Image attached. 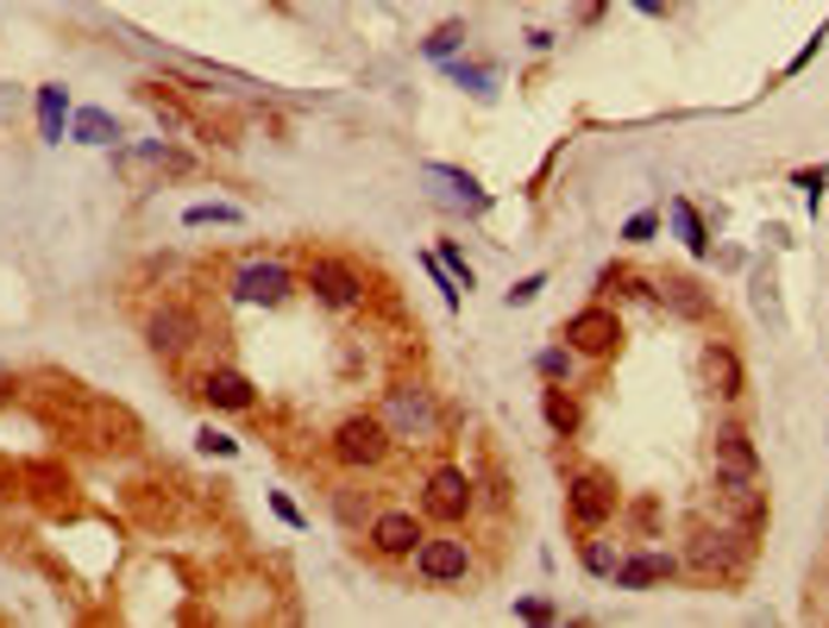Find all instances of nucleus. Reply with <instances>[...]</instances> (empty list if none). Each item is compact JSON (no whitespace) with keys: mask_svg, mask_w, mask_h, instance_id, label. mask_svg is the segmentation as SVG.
Here are the masks:
<instances>
[{"mask_svg":"<svg viewBox=\"0 0 829 628\" xmlns=\"http://www.w3.org/2000/svg\"><path fill=\"white\" fill-rule=\"evenodd\" d=\"M440 264H447V271H452V283H459V289H472V283H477V276H472V264H465V251L452 246V239H447V246H440Z\"/></svg>","mask_w":829,"mask_h":628,"instance_id":"obj_27","label":"nucleus"},{"mask_svg":"<svg viewBox=\"0 0 829 628\" xmlns=\"http://www.w3.org/2000/svg\"><path fill=\"white\" fill-rule=\"evenodd\" d=\"M472 572V547L465 541H452V534H422V547H415V578L422 584H459V578Z\"/></svg>","mask_w":829,"mask_h":628,"instance_id":"obj_7","label":"nucleus"},{"mask_svg":"<svg viewBox=\"0 0 829 628\" xmlns=\"http://www.w3.org/2000/svg\"><path fill=\"white\" fill-rule=\"evenodd\" d=\"M201 396L214 402V408H251L258 402V390H251L246 371H233V365H214V371L201 377Z\"/></svg>","mask_w":829,"mask_h":628,"instance_id":"obj_15","label":"nucleus"},{"mask_svg":"<svg viewBox=\"0 0 829 628\" xmlns=\"http://www.w3.org/2000/svg\"><path fill=\"white\" fill-rule=\"evenodd\" d=\"M383 422H390V434H402V440H434V434H440L434 390H422V383H396L390 402H383Z\"/></svg>","mask_w":829,"mask_h":628,"instance_id":"obj_6","label":"nucleus"},{"mask_svg":"<svg viewBox=\"0 0 829 628\" xmlns=\"http://www.w3.org/2000/svg\"><path fill=\"white\" fill-rule=\"evenodd\" d=\"M271 509H276V516H283V522H289V528H301V509H296V502H289V497H283V490H276V497H271Z\"/></svg>","mask_w":829,"mask_h":628,"instance_id":"obj_36","label":"nucleus"},{"mask_svg":"<svg viewBox=\"0 0 829 628\" xmlns=\"http://www.w3.org/2000/svg\"><path fill=\"white\" fill-rule=\"evenodd\" d=\"M13 396H20V377H13V371H0V408H7Z\"/></svg>","mask_w":829,"mask_h":628,"instance_id":"obj_37","label":"nucleus"},{"mask_svg":"<svg viewBox=\"0 0 829 628\" xmlns=\"http://www.w3.org/2000/svg\"><path fill=\"white\" fill-rule=\"evenodd\" d=\"M603 289H616V296H635V289H641V276L628 271V264H609V271H603Z\"/></svg>","mask_w":829,"mask_h":628,"instance_id":"obj_29","label":"nucleus"},{"mask_svg":"<svg viewBox=\"0 0 829 628\" xmlns=\"http://www.w3.org/2000/svg\"><path fill=\"white\" fill-rule=\"evenodd\" d=\"M653 226H660L653 214H635V221L623 226V239H628V246H648V239H653Z\"/></svg>","mask_w":829,"mask_h":628,"instance_id":"obj_33","label":"nucleus"},{"mask_svg":"<svg viewBox=\"0 0 829 628\" xmlns=\"http://www.w3.org/2000/svg\"><path fill=\"white\" fill-rule=\"evenodd\" d=\"M678 559L673 553H628V559H616V591H648V584H660V578H673Z\"/></svg>","mask_w":829,"mask_h":628,"instance_id":"obj_14","label":"nucleus"},{"mask_svg":"<svg viewBox=\"0 0 829 628\" xmlns=\"http://www.w3.org/2000/svg\"><path fill=\"white\" fill-rule=\"evenodd\" d=\"M70 139L75 145H120V120L107 107H75L70 114Z\"/></svg>","mask_w":829,"mask_h":628,"instance_id":"obj_19","label":"nucleus"},{"mask_svg":"<svg viewBox=\"0 0 829 628\" xmlns=\"http://www.w3.org/2000/svg\"><path fill=\"white\" fill-rule=\"evenodd\" d=\"M308 289H315L327 308H358V296H365V276L352 271L346 258H315V264H308Z\"/></svg>","mask_w":829,"mask_h":628,"instance_id":"obj_10","label":"nucleus"},{"mask_svg":"<svg viewBox=\"0 0 829 628\" xmlns=\"http://www.w3.org/2000/svg\"><path fill=\"white\" fill-rule=\"evenodd\" d=\"M516 616H522V623H553V603L547 597H522L516 603Z\"/></svg>","mask_w":829,"mask_h":628,"instance_id":"obj_34","label":"nucleus"},{"mask_svg":"<svg viewBox=\"0 0 829 628\" xmlns=\"http://www.w3.org/2000/svg\"><path fill=\"white\" fill-rule=\"evenodd\" d=\"M390 422L383 415H346V422L333 427V459L340 465H383V452H390Z\"/></svg>","mask_w":829,"mask_h":628,"instance_id":"obj_5","label":"nucleus"},{"mask_svg":"<svg viewBox=\"0 0 829 628\" xmlns=\"http://www.w3.org/2000/svg\"><path fill=\"white\" fill-rule=\"evenodd\" d=\"M189 170V157L170 151L164 139H151V145H114V176H120L126 189H157L164 176H182Z\"/></svg>","mask_w":829,"mask_h":628,"instance_id":"obj_3","label":"nucleus"},{"mask_svg":"<svg viewBox=\"0 0 829 628\" xmlns=\"http://www.w3.org/2000/svg\"><path fill=\"white\" fill-rule=\"evenodd\" d=\"M616 502H623V490H616L609 472H578L572 484H566V528H572V534H597V528L616 516Z\"/></svg>","mask_w":829,"mask_h":628,"instance_id":"obj_2","label":"nucleus"},{"mask_svg":"<svg viewBox=\"0 0 829 628\" xmlns=\"http://www.w3.org/2000/svg\"><path fill=\"white\" fill-rule=\"evenodd\" d=\"M151 346L157 352H182V346H196V315H189V308H157V315H151Z\"/></svg>","mask_w":829,"mask_h":628,"instance_id":"obj_17","label":"nucleus"},{"mask_svg":"<svg viewBox=\"0 0 829 628\" xmlns=\"http://www.w3.org/2000/svg\"><path fill=\"white\" fill-rule=\"evenodd\" d=\"M371 547L383 559H408V553L422 547V522L408 509H383V516H371Z\"/></svg>","mask_w":829,"mask_h":628,"instance_id":"obj_12","label":"nucleus"},{"mask_svg":"<svg viewBox=\"0 0 829 628\" xmlns=\"http://www.w3.org/2000/svg\"><path fill=\"white\" fill-rule=\"evenodd\" d=\"M584 572L609 578V572H616V547H609V541H591V534H584Z\"/></svg>","mask_w":829,"mask_h":628,"instance_id":"obj_25","label":"nucleus"},{"mask_svg":"<svg viewBox=\"0 0 829 628\" xmlns=\"http://www.w3.org/2000/svg\"><path fill=\"white\" fill-rule=\"evenodd\" d=\"M666 208H673V226H678V239H685V251H691V258H703V251H710V233H703L698 208H691L685 195H673Z\"/></svg>","mask_w":829,"mask_h":628,"instance_id":"obj_22","label":"nucleus"},{"mask_svg":"<svg viewBox=\"0 0 829 628\" xmlns=\"http://www.w3.org/2000/svg\"><path fill=\"white\" fill-rule=\"evenodd\" d=\"M459 38H465V25L452 20V25H440V32H434V38H427V57H452V50H459Z\"/></svg>","mask_w":829,"mask_h":628,"instance_id":"obj_28","label":"nucleus"},{"mask_svg":"<svg viewBox=\"0 0 829 628\" xmlns=\"http://www.w3.org/2000/svg\"><path fill=\"white\" fill-rule=\"evenodd\" d=\"M541 289H547V276H522V283L509 289V308H528V301L541 296Z\"/></svg>","mask_w":829,"mask_h":628,"instance_id":"obj_32","label":"nucleus"},{"mask_svg":"<svg viewBox=\"0 0 829 628\" xmlns=\"http://www.w3.org/2000/svg\"><path fill=\"white\" fill-rule=\"evenodd\" d=\"M541 415H547V427L559 434V440H572V434H578V402L566 396L559 383H547V390H541Z\"/></svg>","mask_w":829,"mask_h":628,"instance_id":"obj_21","label":"nucleus"},{"mask_svg":"<svg viewBox=\"0 0 829 628\" xmlns=\"http://www.w3.org/2000/svg\"><path fill=\"white\" fill-rule=\"evenodd\" d=\"M566 371H572V352H559V346L541 352V377H547V383H559Z\"/></svg>","mask_w":829,"mask_h":628,"instance_id":"obj_31","label":"nucleus"},{"mask_svg":"<svg viewBox=\"0 0 829 628\" xmlns=\"http://www.w3.org/2000/svg\"><path fill=\"white\" fill-rule=\"evenodd\" d=\"M182 226H239V208H233V201H196V208L182 214Z\"/></svg>","mask_w":829,"mask_h":628,"instance_id":"obj_24","label":"nucleus"},{"mask_svg":"<svg viewBox=\"0 0 829 628\" xmlns=\"http://www.w3.org/2000/svg\"><path fill=\"white\" fill-rule=\"evenodd\" d=\"M748 534L729 522H698L691 528V547H685V566L698 578H735L742 566H748Z\"/></svg>","mask_w":829,"mask_h":628,"instance_id":"obj_1","label":"nucleus"},{"mask_svg":"<svg viewBox=\"0 0 829 628\" xmlns=\"http://www.w3.org/2000/svg\"><path fill=\"white\" fill-rule=\"evenodd\" d=\"M63 126H70V95H63V82H45L38 88V132H45V145H63Z\"/></svg>","mask_w":829,"mask_h":628,"instance_id":"obj_20","label":"nucleus"},{"mask_svg":"<svg viewBox=\"0 0 829 628\" xmlns=\"http://www.w3.org/2000/svg\"><path fill=\"white\" fill-rule=\"evenodd\" d=\"M653 296L666 301L673 315H685V321H703V315H710V296H703L691 276H660V283H653Z\"/></svg>","mask_w":829,"mask_h":628,"instance_id":"obj_18","label":"nucleus"},{"mask_svg":"<svg viewBox=\"0 0 829 628\" xmlns=\"http://www.w3.org/2000/svg\"><path fill=\"white\" fill-rule=\"evenodd\" d=\"M289 289H296V276L283 271V264H246V271L233 276V296L239 301H264V308H276V301H289Z\"/></svg>","mask_w":829,"mask_h":628,"instance_id":"obj_11","label":"nucleus"},{"mask_svg":"<svg viewBox=\"0 0 829 628\" xmlns=\"http://www.w3.org/2000/svg\"><path fill=\"white\" fill-rule=\"evenodd\" d=\"M710 465H717V477H760V452H754L748 427H717Z\"/></svg>","mask_w":829,"mask_h":628,"instance_id":"obj_13","label":"nucleus"},{"mask_svg":"<svg viewBox=\"0 0 829 628\" xmlns=\"http://www.w3.org/2000/svg\"><path fill=\"white\" fill-rule=\"evenodd\" d=\"M427 176H434V182H447L452 195L465 201V208H490V195H484V189H477L465 170H452V164H427Z\"/></svg>","mask_w":829,"mask_h":628,"instance_id":"obj_23","label":"nucleus"},{"mask_svg":"<svg viewBox=\"0 0 829 628\" xmlns=\"http://www.w3.org/2000/svg\"><path fill=\"white\" fill-rule=\"evenodd\" d=\"M798 189H804L810 201H817V195L829 189V170H798Z\"/></svg>","mask_w":829,"mask_h":628,"instance_id":"obj_35","label":"nucleus"},{"mask_svg":"<svg viewBox=\"0 0 829 628\" xmlns=\"http://www.w3.org/2000/svg\"><path fill=\"white\" fill-rule=\"evenodd\" d=\"M422 509L434 516V522H465L472 516V477L459 472V465H440V472H427L422 484Z\"/></svg>","mask_w":829,"mask_h":628,"instance_id":"obj_9","label":"nucleus"},{"mask_svg":"<svg viewBox=\"0 0 829 628\" xmlns=\"http://www.w3.org/2000/svg\"><path fill=\"white\" fill-rule=\"evenodd\" d=\"M452 82H459V88H472V95H490V88H497V75L477 70V63H452Z\"/></svg>","mask_w":829,"mask_h":628,"instance_id":"obj_26","label":"nucleus"},{"mask_svg":"<svg viewBox=\"0 0 829 628\" xmlns=\"http://www.w3.org/2000/svg\"><path fill=\"white\" fill-rule=\"evenodd\" d=\"M559 340L584 358H609V352L623 346V321H616V308H578L572 321L559 327Z\"/></svg>","mask_w":829,"mask_h":628,"instance_id":"obj_8","label":"nucleus"},{"mask_svg":"<svg viewBox=\"0 0 829 628\" xmlns=\"http://www.w3.org/2000/svg\"><path fill=\"white\" fill-rule=\"evenodd\" d=\"M710 516L729 528H742V534H760L767 528V490H760V477H717V497H710Z\"/></svg>","mask_w":829,"mask_h":628,"instance_id":"obj_4","label":"nucleus"},{"mask_svg":"<svg viewBox=\"0 0 829 628\" xmlns=\"http://www.w3.org/2000/svg\"><path fill=\"white\" fill-rule=\"evenodd\" d=\"M703 377H710V390H717L723 402H735L742 390H748V377H742V358H735L723 340H710V346H703Z\"/></svg>","mask_w":829,"mask_h":628,"instance_id":"obj_16","label":"nucleus"},{"mask_svg":"<svg viewBox=\"0 0 829 628\" xmlns=\"http://www.w3.org/2000/svg\"><path fill=\"white\" fill-rule=\"evenodd\" d=\"M196 447H201V452H214V459H233V452H239V440H226V434H214V427H201Z\"/></svg>","mask_w":829,"mask_h":628,"instance_id":"obj_30","label":"nucleus"},{"mask_svg":"<svg viewBox=\"0 0 829 628\" xmlns=\"http://www.w3.org/2000/svg\"><path fill=\"white\" fill-rule=\"evenodd\" d=\"M635 7H641V13H653V20H660V13H666V0H635Z\"/></svg>","mask_w":829,"mask_h":628,"instance_id":"obj_38","label":"nucleus"}]
</instances>
